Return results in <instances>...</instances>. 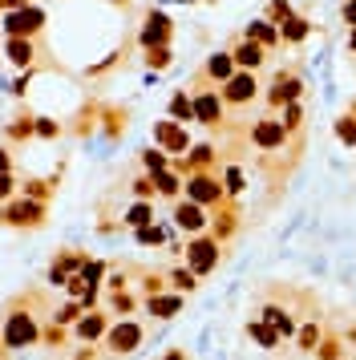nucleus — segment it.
I'll return each instance as SVG.
<instances>
[{"instance_id": "f257e3e1", "label": "nucleus", "mask_w": 356, "mask_h": 360, "mask_svg": "<svg viewBox=\"0 0 356 360\" xmlns=\"http://www.w3.org/2000/svg\"><path fill=\"white\" fill-rule=\"evenodd\" d=\"M44 25V12H37V8H8L4 12V33L8 37H29V33H37Z\"/></svg>"}, {"instance_id": "f03ea898", "label": "nucleus", "mask_w": 356, "mask_h": 360, "mask_svg": "<svg viewBox=\"0 0 356 360\" xmlns=\"http://www.w3.org/2000/svg\"><path fill=\"white\" fill-rule=\"evenodd\" d=\"M255 93H259V81H255V73H251V69H239V73L222 86V97H227L231 105H247Z\"/></svg>"}, {"instance_id": "7ed1b4c3", "label": "nucleus", "mask_w": 356, "mask_h": 360, "mask_svg": "<svg viewBox=\"0 0 356 360\" xmlns=\"http://www.w3.org/2000/svg\"><path fill=\"white\" fill-rule=\"evenodd\" d=\"M170 29H175V25H170L166 12H150L146 25H142V37H138V41H142V49H162L166 41H170Z\"/></svg>"}, {"instance_id": "20e7f679", "label": "nucleus", "mask_w": 356, "mask_h": 360, "mask_svg": "<svg viewBox=\"0 0 356 360\" xmlns=\"http://www.w3.org/2000/svg\"><path fill=\"white\" fill-rule=\"evenodd\" d=\"M251 142H255L259 150H279V146H283V122H275V118L255 122V126H251Z\"/></svg>"}, {"instance_id": "39448f33", "label": "nucleus", "mask_w": 356, "mask_h": 360, "mask_svg": "<svg viewBox=\"0 0 356 360\" xmlns=\"http://www.w3.org/2000/svg\"><path fill=\"white\" fill-rule=\"evenodd\" d=\"M154 138H158V146H162V150H170V154H182V150H190V142H186V130H182L178 122H158V126H154Z\"/></svg>"}, {"instance_id": "423d86ee", "label": "nucleus", "mask_w": 356, "mask_h": 360, "mask_svg": "<svg viewBox=\"0 0 356 360\" xmlns=\"http://www.w3.org/2000/svg\"><path fill=\"white\" fill-rule=\"evenodd\" d=\"M186 194H190V203H199V207H211V203H219V182L207 179V175H194V179L186 182Z\"/></svg>"}, {"instance_id": "0eeeda50", "label": "nucleus", "mask_w": 356, "mask_h": 360, "mask_svg": "<svg viewBox=\"0 0 356 360\" xmlns=\"http://www.w3.org/2000/svg\"><path fill=\"white\" fill-rule=\"evenodd\" d=\"M264 53H267V49L259 45V41H247V37L231 49V57H235V65H239V69H259V65H264Z\"/></svg>"}, {"instance_id": "6e6552de", "label": "nucleus", "mask_w": 356, "mask_h": 360, "mask_svg": "<svg viewBox=\"0 0 356 360\" xmlns=\"http://www.w3.org/2000/svg\"><path fill=\"white\" fill-rule=\"evenodd\" d=\"M300 90H304V81H300V77H279V81L267 90V101H271V105H288V101H296V97H300Z\"/></svg>"}, {"instance_id": "1a4fd4ad", "label": "nucleus", "mask_w": 356, "mask_h": 360, "mask_svg": "<svg viewBox=\"0 0 356 360\" xmlns=\"http://www.w3.org/2000/svg\"><path fill=\"white\" fill-rule=\"evenodd\" d=\"M222 118V101L215 93H199L194 97V122H207V126H215Z\"/></svg>"}, {"instance_id": "9d476101", "label": "nucleus", "mask_w": 356, "mask_h": 360, "mask_svg": "<svg viewBox=\"0 0 356 360\" xmlns=\"http://www.w3.org/2000/svg\"><path fill=\"white\" fill-rule=\"evenodd\" d=\"M219 263V251H215V243H207V239H199V243H190V268L199 271H211Z\"/></svg>"}, {"instance_id": "9b49d317", "label": "nucleus", "mask_w": 356, "mask_h": 360, "mask_svg": "<svg viewBox=\"0 0 356 360\" xmlns=\"http://www.w3.org/2000/svg\"><path fill=\"white\" fill-rule=\"evenodd\" d=\"M4 336H8V344H12V348H16V344H29V340H33V324H29V316L16 312L12 320H8Z\"/></svg>"}, {"instance_id": "f8f14e48", "label": "nucleus", "mask_w": 356, "mask_h": 360, "mask_svg": "<svg viewBox=\"0 0 356 360\" xmlns=\"http://www.w3.org/2000/svg\"><path fill=\"white\" fill-rule=\"evenodd\" d=\"M138 340H142V328H138V324H118V328L110 332V344H114L118 352H130Z\"/></svg>"}, {"instance_id": "ddd939ff", "label": "nucleus", "mask_w": 356, "mask_h": 360, "mask_svg": "<svg viewBox=\"0 0 356 360\" xmlns=\"http://www.w3.org/2000/svg\"><path fill=\"white\" fill-rule=\"evenodd\" d=\"M207 73H211L215 81H222V86H227V81L235 77V57H231V53H215V57L207 61Z\"/></svg>"}, {"instance_id": "4468645a", "label": "nucleus", "mask_w": 356, "mask_h": 360, "mask_svg": "<svg viewBox=\"0 0 356 360\" xmlns=\"http://www.w3.org/2000/svg\"><path fill=\"white\" fill-rule=\"evenodd\" d=\"M247 41H259L264 49H271L279 41V29L271 25V21H251V29H247Z\"/></svg>"}, {"instance_id": "2eb2a0df", "label": "nucleus", "mask_w": 356, "mask_h": 360, "mask_svg": "<svg viewBox=\"0 0 356 360\" xmlns=\"http://www.w3.org/2000/svg\"><path fill=\"white\" fill-rule=\"evenodd\" d=\"M4 53H8L12 65H29V61H33V45H29L25 37H8V41H4Z\"/></svg>"}, {"instance_id": "dca6fc26", "label": "nucleus", "mask_w": 356, "mask_h": 360, "mask_svg": "<svg viewBox=\"0 0 356 360\" xmlns=\"http://www.w3.org/2000/svg\"><path fill=\"white\" fill-rule=\"evenodd\" d=\"M175 215H178V227H186V231H199V227L207 223V215H203V207H199V203H182Z\"/></svg>"}, {"instance_id": "f3484780", "label": "nucleus", "mask_w": 356, "mask_h": 360, "mask_svg": "<svg viewBox=\"0 0 356 360\" xmlns=\"http://www.w3.org/2000/svg\"><path fill=\"white\" fill-rule=\"evenodd\" d=\"M308 21H304V16H292V21H283V25H279V41H292V45H296V41H304V37H308Z\"/></svg>"}, {"instance_id": "a211bd4d", "label": "nucleus", "mask_w": 356, "mask_h": 360, "mask_svg": "<svg viewBox=\"0 0 356 360\" xmlns=\"http://www.w3.org/2000/svg\"><path fill=\"white\" fill-rule=\"evenodd\" d=\"M170 114H175L178 122H194V97L175 93V97H170Z\"/></svg>"}, {"instance_id": "6ab92c4d", "label": "nucleus", "mask_w": 356, "mask_h": 360, "mask_svg": "<svg viewBox=\"0 0 356 360\" xmlns=\"http://www.w3.org/2000/svg\"><path fill=\"white\" fill-rule=\"evenodd\" d=\"M292 16H296V12L288 8V0H271V4H267V21H271V25H283V21H292Z\"/></svg>"}, {"instance_id": "aec40b11", "label": "nucleus", "mask_w": 356, "mask_h": 360, "mask_svg": "<svg viewBox=\"0 0 356 360\" xmlns=\"http://www.w3.org/2000/svg\"><path fill=\"white\" fill-rule=\"evenodd\" d=\"M37 215H41V207H37V203H21V207H12V211H8V219H12V223H16V219H21V223H33Z\"/></svg>"}, {"instance_id": "412c9836", "label": "nucleus", "mask_w": 356, "mask_h": 360, "mask_svg": "<svg viewBox=\"0 0 356 360\" xmlns=\"http://www.w3.org/2000/svg\"><path fill=\"white\" fill-rule=\"evenodd\" d=\"M142 162H146V170H150V175H158V170H166V158H162L158 150H146V154H142Z\"/></svg>"}, {"instance_id": "4be33fe9", "label": "nucleus", "mask_w": 356, "mask_h": 360, "mask_svg": "<svg viewBox=\"0 0 356 360\" xmlns=\"http://www.w3.org/2000/svg\"><path fill=\"white\" fill-rule=\"evenodd\" d=\"M190 150H194V154L186 158L190 166H203V162H211V158H215V150H211V146H190Z\"/></svg>"}, {"instance_id": "5701e85b", "label": "nucleus", "mask_w": 356, "mask_h": 360, "mask_svg": "<svg viewBox=\"0 0 356 360\" xmlns=\"http://www.w3.org/2000/svg\"><path fill=\"white\" fill-rule=\"evenodd\" d=\"M150 215H154V211H150V203H146V207L138 203V207H130V215H126V219H130L134 227H142V223H150Z\"/></svg>"}, {"instance_id": "b1692460", "label": "nucleus", "mask_w": 356, "mask_h": 360, "mask_svg": "<svg viewBox=\"0 0 356 360\" xmlns=\"http://www.w3.org/2000/svg\"><path fill=\"white\" fill-rule=\"evenodd\" d=\"M146 61H150L154 69H162V65H170V49H166V45H162V49H150V53H146Z\"/></svg>"}, {"instance_id": "393cba45", "label": "nucleus", "mask_w": 356, "mask_h": 360, "mask_svg": "<svg viewBox=\"0 0 356 360\" xmlns=\"http://www.w3.org/2000/svg\"><path fill=\"white\" fill-rule=\"evenodd\" d=\"M150 312H154V316H175L178 312V300H150Z\"/></svg>"}, {"instance_id": "a878e982", "label": "nucleus", "mask_w": 356, "mask_h": 360, "mask_svg": "<svg viewBox=\"0 0 356 360\" xmlns=\"http://www.w3.org/2000/svg\"><path fill=\"white\" fill-rule=\"evenodd\" d=\"M154 182H158V190H166V194H175V190H178V179L170 175V170H158Z\"/></svg>"}, {"instance_id": "bb28decb", "label": "nucleus", "mask_w": 356, "mask_h": 360, "mask_svg": "<svg viewBox=\"0 0 356 360\" xmlns=\"http://www.w3.org/2000/svg\"><path fill=\"white\" fill-rule=\"evenodd\" d=\"M300 118H304V114H300V105H296V101H288V105H283V126H300Z\"/></svg>"}, {"instance_id": "cd10ccee", "label": "nucleus", "mask_w": 356, "mask_h": 360, "mask_svg": "<svg viewBox=\"0 0 356 360\" xmlns=\"http://www.w3.org/2000/svg\"><path fill=\"white\" fill-rule=\"evenodd\" d=\"M97 332H101V320H97V316H89L86 324H81V336H97Z\"/></svg>"}, {"instance_id": "c85d7f7f", "label": "nucleus", "mask_w": 356, "mask_h": 360, "mask_svg": "<svg viewBox=\"0 0 356 360\" xmlns=\"http://www.w3.org/2000/svg\"><path fill=\"white\" fill-rule=\"evenodd\" d=\"M251 336H255V340H264V344H275V332H271V328H259V324L251 328Z\"/></svg>"}, {"instance_id": "c756f323", "label": "nucleus", "mask_w": 356, "mask_h": 360, "mask_svg": "<svg viewBox=\"0 0 356 360\" xmlns=\"http://www.w3.org/2000/svg\"><path fill=\"white\" fill-rule=\"evenodd\" d=\"M138 239H142V243H162V231H150V227H142V231H138Z\"/></svg>"}, {"instance_id": "7c9ffc66", "label": "nucleus", "mask_w": 356, "mask_h": 360, "mask_svg": "<svg viewBox=\"0 0 356 360\" xmlns=\"http://www.w3.org/2000/svg\"><path fill=\"white\" fill-rule=\"evenodd\" d=\"M336 134L348 138V142H356V122H340V126H336Z\"/></svg>"}, {"instance_id": "2f4dec72", "label": "nucleus", "mask_w": 356, "mask_h": 360, "mask_svg": "<svg viewBox=\"0 0 356 360\" xmlns=\"http://www.w3.org/2000/svg\"><path fill=\"white\" fill-rule=\"evenodd\" d=\"M227 190H243V175L239 170H227Z\"/></svg>"}, {"instance_id": "473e14b6", "label": "nucleus", "mask_w": 356, "mask_h": 360, "mask_svg": "<svg viewBox=\"0 0 356 360\" xmlns=\"http://www.w3.org/2000/svg\"><path fill=\"white\" fill-rule=\"evenodd\" d=\"M340 21H348V25H353V29H356V0H348V4H344V12H340Z\"/></svg>"}, {"instance_id": "72a5a7b5", "label": "nucleus", "mask_w": 356, "mask_h": 360, "mask_svg": "<svg viewBox=\"0 0 356 360\" xmlns=\"http://www.w3.org/2000/svg\"><path fill=\"white\" fill-rule=\"evenodd\" d=\"M37 134L53 138V134H57V122H44V118H41V122H37Z\"/></svg>"}, {"instance_id": "f704fd0d", "label": "nucleus", "mask_w": 356, "mask_h": 360, "mask_svg": "<svg viewBox=\"0 0 356 360\" xmlns=\"http://www.w3.org/2000/svg\"><path fill=\"white\" fill-rule=\"evenodd\" d=\"M4 194H12V179H8V175L0 170V198H4Z\"/></svg>"}, {"instance_id": "c9c22d12", "label": "nucleus", "mask_w": 356, "mask_h": 360, "mask_svg": "<svg viewBox=\"0 0 356 360\" xmlns=\"http://www.w3.org/2000/svg\"><path fill=\"white\" fill-rule=\"evenodd\" d=\"M0 170L8 175V154H4V150H0Z\"/></svg>"}, {"instance_id": "e433bc0d", "label": "nucleus", "mask_w": 356, "mask_h": 360, "mask_svg": "<svg viewBox=\"0 0 356 360\" xmlns=\"http://www.w3.org/2000/svg\"><path fill=\"white\" fill-rule=\"evenodd\" d=\"M348 49H353V53H356V29H353V41H348Z\"/></svg>"}]
</instances>
